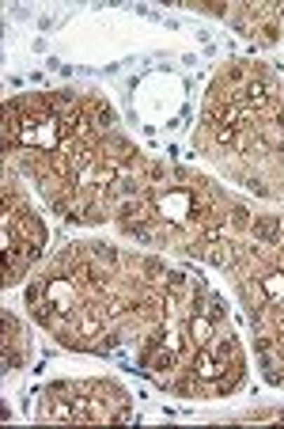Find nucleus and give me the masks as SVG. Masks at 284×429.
Listing matches in <instances>:
<instances>
[{
    "mask_svg": "<svg viewBox=\"0 0 284 429\" xmlns=\"http://www.w3.org/2000/svg\"><path fill=\"white\" fill-rule=\"evenodd\" d=\"M159 209H163V213H167L170 220H182L186 213H189V198H186L182 190H175V194H167V198L159 202Z\"/></svg>",
    "mask_w": 284,
    "mask_h": 429,
    "instance_id": "obj_1",
    "label": "nucleus"
},
{
    "mask_svg": "<svg viewBox=\"0 0 284 429\" xmlns=\"http://www.w3.org/2000/svg\"><path fill=\"white\" fill-rule=\"evenodd\" d=\"M262 293H269L273 301H284V274H269V277H262Z\"/></svg>",
    "mask_w": 284,
    "mask_h": 429,
    "instance_id": "obj_2",
    "label": "nucleus"
}]
</instances>
